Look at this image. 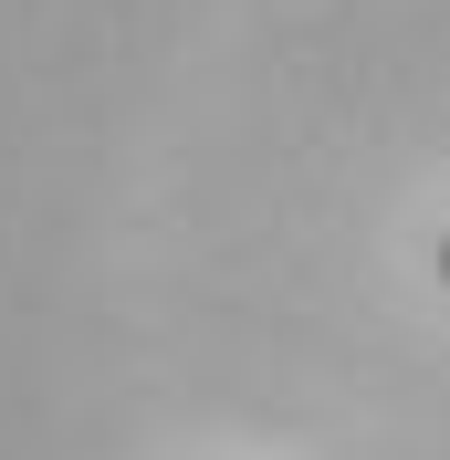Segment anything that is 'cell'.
I'll return each instance as SVG.
<instances>
[{
	"label": "cell",
	"mask_w": 450,
	"mask_h": 460,
	"mask_svg": "<svg viewBox=\"0 0 450 460\" xmlns=\"http://www.w3.org/2000/svg\"><path fill=\"white\" fill-rule=\"evenodd\" d=\"M440 283H450V241H440Z\"/></svg>",
	"instance_id": "6da1fadb"
}]
</instances>
